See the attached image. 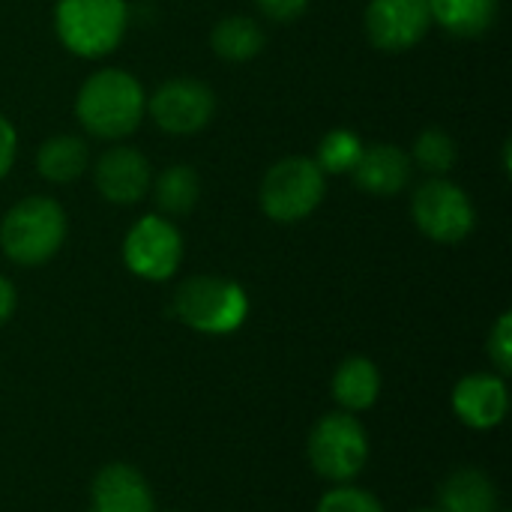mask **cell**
I'll list each match as a JSON object with an SVG mask.
<instances>
[{"label":"cell","mask_w":512,"mask_h":512,"mask_svg":"<svg viewBox=\"0 0 512 512\" xmlns=\"http://www.w3.org/2000/svg\"><path fill=\"white\" fill-rule=\"evenodd\" d=\"M87 144L78 135H51L36 153V168L48 183H72L87 171Z\"/></svg>","instance_id":"e0dca14e"},{"label":"cell","mask_w":512,"mask_h":512,"mask_svg":"<svg viewBox=\"0 0 512 512\" xmlns=\"http://www.w3.org/2000/svg\"><path fill=\"white\" fill-rule=\"evenodd\" d=\"M87 512H153V492L135 468L105 465L93 477Z\"/></svg>","instance_id":"4fadbf2b"},{"label":"cell","mask_w":512,"mask_h":512,"mask_svg":"<svg viewBox=\"0 0 512 512\" xmlns=\"http://www.w3.org/2000/svg\"><path fill=\"white\" fill-rule=\"evenodd\" d=\"M147 111L171 135H195L216 114V93L198 78H171L150 99Z\"/></svg>","instance_id":"9c48e42d"},{"label":"cell","mask_w":512,"mask_h":512,"mask_svg":"<svg viewBox=\"0 0 512 512\" xmlns=\"http://www.w3.org/2000/svg\"><path fill=\"white\" fill-rule=\"evenodd\" d=\"M327 192L324 171L309 156H288L267 168L261 180V210L273 222H300L306 219Z\"/></svg>","instance_id":"5b68a950"},{"label":"cell","mask_w":512,"mask_h":512,"mask_svg":"<svg viewBox=\"0 0 512 512\" xmlns=\"http://www.w3.org/2000/svg\"><path fill=\"white\" fill-rule=\"evenodd\" d=\"M369 459V435L363 423L348 414H327L309 435V462L318 477L330 483H351Z\"/></svg>","instance_id":"8992f818"},{"label":"cell","mask_w":512,"mask_h":512,"mask_svg":"<svg viewBox=\"0 0 512 512\" xmlns=\"http://www.w3.org/2000/svg\"><path fill=\"white\" fill-rule=\"evenodd\" d=\"M123 261L147 282L171 279L183 261V237L177 225L165 216L138 219L123 240Z\"/></svg>","instance_id":"ba28073f"},{"label":"cell","mask_w":512,"mask_h":512,"mask_svg":"<svg viewBox=\"0 0 512 512\" xmlns=\"http://www.w3.org/2000/svg\"><path fill=\"white\" fill-rule=\"evenodd\" d=\"M459 159V147L453 141L450 132L444 129H423L414 141V150H411V162L420 165V171L432 174V177H444L447 171H453Z\"/></svg>","instance_id":"44dd1931"},{"label":"cell","mask_w":512,"mask_h":512,"mask_svg":"<svg viewBox=\"0 0 512 512\" xmlns=\"http://www.w3.org/2000/svg\"><path fill=\"white\" fill-rule=\"evenodd\" d=\"M144 111H147V93L141 81L123 69L93 72L75 96L78 123L90 135L105 141H120L132 135Z\"/></svg>","instance_id":"6da1fadb"},{"label":"cell","mask_w":512,"mask_h":512,"mask_svg":"<svg viewBox=\"0 0 512 512\" xmlns=\"http://www.w3.org/2000/svg\"><path fill=\"white\" fill-rule=\"evenodd\" d=\"M15 153H18V135L12 123L0 114V177H6L9 168L15 165Z\"/></svg>","instance_id":"484cf974"},{"label":"cell","mask_w":512,"mask_h":512,"mask_svg":"<svg viewBox=\"0 0 512 512\" xmlns=\"http://www.w3.org/2000/svg\"><path fill=\"white\" fill-rule=\"evenodd\" d=\"M15 303H18V297H15V285H12L6 276H0V327L12 318Z\"/></svg>","instance_id":"4316f807"},{"label":"cell","mask_w":512,"mask_h":512,"mask_svg":"<svg viewBox=\"0 0 512 512\" xmlns=\"http://www.w3.org/2000/svg\"><path fill=\"white\" fill-rule=\"evenodd\" d=\"M249 312L246 291L222 276H192L174 291V315L207 336L234 333Z\"/></svg>","instance_id":"277c9868"},{"label":"cell","mask_w":512,"mask_h":512,"mask_svg":"<svg viewBox=\"0 0 512 512\" xmlns=\"http://www.w3.org/2000/svg\"><path fill=\"white\" fill-rule=\"evenodd\" d=\"M354 183L369 192V195H399L408 183H411V174H414V162L411 156L396 147V144H372V147H363V156L360 162L354 165Z\"/></svg>","instance_id":"5bb4252c"},{"label":"cell","mask_w":512,"mask_h":512,"mask_svg":"<svg viewBox=\"0 0 512 512\" xmlns=\"http://www.w3.org/2000/svg\"><path fill=\"white\" fill-rule=\"evenodd\" d=\"M381 393V375L378 366L366 357L345 360L333 375V399L342 405V411H366L378 402Z\"/></svg>","instance_id":"2e32d148"},{"label":"cell","mask_w":512,"mask_h":512,"mask_svg":"<svg viewBox=\"0 0 512 512\" xmlns=\"http://www.w3.org/2000/svg\"><path fill=\"white\" fill-rule=\"evenodd\" d=\"M498 486L477 468L453 471L438 489L441 512H498Z\"/></svg>","instance_id":"9a60e30c"},{"label":"cell","mask_w":512,"mask_h":512,"mask_svg":"<svg viewBox=\"0 0 512 512\" xmlns=\"http://www.w3.org/2000/svg\"><path fill=\"white\" fill-rule=\"evenodd\" d=\"M93 180H96V189L105 201L138 204L150 192L153 174H150V162L135 147L117 144V147H108L96 159Z\"/></svg>","instance_id":"8fae6325"},{"label":"cell","mask_w":512,"mask_h":512,"mask_svg":"<svg viewBox=\"0 0 512 512\" xmlns=\"http://www.w3.org/2000/svg\"><path fill=\"white\" fill-rule=\"evenodd\" d=\"M66 240V213L54 198L30 195L6 210L0 222V249L21 267H39L57 255Z\"/></svg>","instance_id":"7a4b0ae2"},{"label":"cell","mask_w":512,"mask_h":512,"mask_svg":"<svg viewBox=\"0 0 512 512\" xmlns=\"http://www.w3.org/2000/svg\"><path fill=\"white\" fill-rule=\"evenodd\" d=\"M255 3H258V9H261L270 21H276V24L297 21V18L306 12V6H309V0H255Z\"/></svg>","instance_id":"d4e9b609"},{"label":"cell","mask_w":512,"mask_h":512,"mask_svg":"<svg viewBox=\"0 0 512 512\" xmlns=\"http://www.w3.org/2000/svg\"><path fill=\"white\" fill-rule=\"evenodd\" d=\"M414 225L435 243H462L477 222L474 204L465 189L444 177H432L420 183L411 195Z\"/></svg>","instance_id":"52a82bcc"},{"label":"cell","mask_w":512,"mask_h":512,"mask_svg":"<svg viewBox=\"0 0 512 512\" xmlns=\"http://www.w3.org/2000/svg\"><path fill=\"white\" fill-rule=\"evenodd\" d=\"M432 21L456 36H480L498 18V0H426Z\"/></svg>","instance_id":"d6986e66"},{"label":"cell","mask_w":512,"mask_h":512,"mask_svg":"<svg viewBox=\"0 0 512 512\" xmlns=\"http://www.w3.org/2000/svg\"><path fill=\"white\" fill-rule=\"evenodd\" d=\"M489 357L498 369L501 378H507L512 372V315L504 312L495 324V330L489 333Z\"/></svg>","instance_id":"cb8c5ba5"},{"label":"cell","mask_w":512,"mask_h":512,"mask_svg":"<svg viewBox=\"0 0 512 512\" xmlns=\"http://www.w3.org/2000/svg\"><path fill=\"white\" fill-rule=\"evenodd\" d=\"M510 408V390L501 375H468L453 390V411L471 429H495Z\"/></svg>","instance_id":"7c38bea8"},{"label":"cell","mask_w":512,"mask_h":512,"mask_svg":"<svg viewBox=\"0 0 512 512\" xmlns=\"http://www.w3.org/2000/svg\"><path fill=\"white\" fill-rule=\"evenodd\" d=\"M156 207L165 216H189L201 198V177L192 165H168L153 183Z\"/></svg>","instance_id":"ffe728a7"},{"label":"cell","mask_w":512,"mask_h":512,"mask_svg":"<svg viewBox=\"0 0 512 512\" xmlns=\"http://www.w3.org/2000/svg\"><path fill=\"white\" fill-rule=\"evenodd\" d=\"M210 45H213L216 57L231 60V63H246L264 51L267 36H264L261 24H255L252 18L228 15V18L216 21V27L210 33Z\"/></svg>","instance_id":"ac0fdd59"},{"label":"cell","mask_w":512,"mask_h":512,"mask_svg":"<svg viewBox=\"0 0 512 512\" xmlns=\"http://www.w3.org/2000/svg\"><path fill=\"white\" fill-rule=\"evenodd\" d=\"M432 27L426 0H369L366 36L375 48L399 54L414 48Z\"/></svg>","instance_id":"30bf717a"},{"label":"cell","mask_w":512,"mask_h":512,"mask_svg":"<svg viewBox=\"0 0 512 512\" xmlns=\"http://www.w3.org/2000/svg\"><path fill=\"white\" fill-rule=\"evenodd\" d=\"M54 27L60 42L78 57L111 54L126 33L123 0H57Z\"/></svg>","instance_id":"3957f363"},{"label":"cell","mask_w":512,"mask_h":512,"mask_svg":"<svg viewBox=\"0 0 512 512\" xmlns=\"http://www.w3.org/2000/svg\"><path fill=\"white\" fill-rule=\"evenodd\" d=\"M318 512H384L381 501L366 492V489H354V486H339L333 492H327L318 501Z\"/></svg>","instance_id":"603a6c76"},{"label":"cell","mask_w":512,"mask_h":512,"mask_svg":"<svg viewBox=\"0 0 512 512\" xmlns=\"http://www.w3.org/2000/svg\"><path fill=\"white\" fill-rule=\"evenodd\" d=\"M414 512H441V510H438V507H435V510H414Z\"/></svg>","instance_id":"83f0119b"},{"label":"cell","mask_w":512,"mask_h":512,"mask_svg":"<svg viewBox=\"0 0 512 512\" xmlns=\"http://www.w3.org/2000/svg\"><path fill=\"white\" fill-rule=\"evenodd\" d=\"M360 156H363V141L357 138V132L333 129L321 138L315 162L324 174H345V171H354Z\"/></svg>","instance_id":"7402d4cb"}]
</instances>
